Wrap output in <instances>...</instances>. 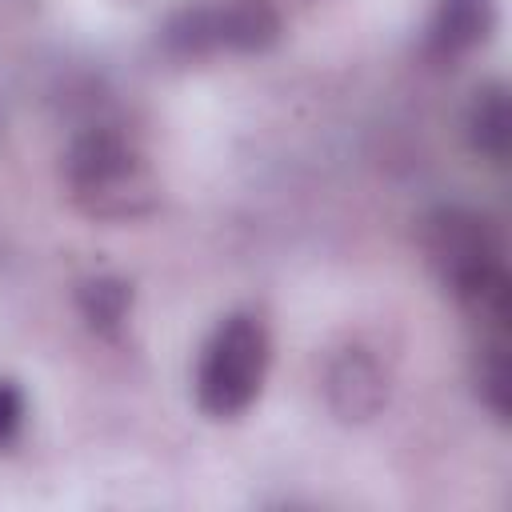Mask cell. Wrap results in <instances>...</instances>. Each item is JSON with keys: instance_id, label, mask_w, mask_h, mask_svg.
Listing matches in <instances>:
<instances>
[{"instance_id": "6da1fadb", "label": "cell", "mask_w": 512, "mask_h": 512, "mask_svg": "<svg viewBox=\"0 0 512 512\" xmlns=\"http://www.w3.org/2000/svg\"><path fill=\"white\" fill-rule=\"evenodd\" d=\"M420 248L444 292L480 328V336H508L512 276L504 264V236L492 216L464 204L432 208L420 224Z\"/></svg>"}, {"instance_id": "7a4b0ae2", "label": "cell", "mask_w": 512, "mask_h": 512, "mask_svg": "<svg viewBox=\"0 0 512 512\" xmlns=\"http://www.w3.org/2000/svg\"><path fill=\"white\" fill-rule=\"evenodd\" d=\"M60 180L72 208L100 224H132L152 216L160 204V180L148 156L128 132L108 124L72 136L64 148Z\"/></svg>"}, {"instance_id": "3957f363", "label": "cell", "mask_w": 512, "mask_h": 512, "mask_svg": "<svg viewBox=\"0 0 512 512\" xmlns=\"http://www.w3.org/2000/svg\"><path fill=\"white\" fill-rule=\"evenodd\" d=\"M272 364V336L256 312L224 316L200 348L192 392L208 420H240L264 392Z\"/></svg>"}, {"instance_id": "277c9868", "label": "cell", "mask_w": 512, "mask_h": 512, "mask_svg": "<svg viewBox=\"0 0 512 512\" xmlns=\"http://www.w3.org/2000/svg\"><path fill=\"white\" fill-rule=\"evenodd\" d=\"M324 400L340 424H368L388 404V372L376 352L348 344L324 368Z\"/></svg>"}, {"instance_id": "5b68a950", "label": "cell", "mask_w": 512, "mask_h": 512, "mask_svg": "<svg viewBox=\"0 0 512 512\" xmlns=\"http://www.w3.org/2000/svg\"><path fill=\"white\" fill-rule=\"evenodd\" d=\"M496 32V0H436L424 28V56L432 64H456L472 56Z\"/></svg>"}, {"instance_id": "8992f818", "label": "cell", "mask_w": 512, "mask_h": 512, "mask_svg": "<svg viewBox=\"0 0 512 512\" xmlns=\"http://www.w3.org/2000/svg\"><path fill=\"white\" fill-rule=\"evenodd\" d=\"M216 48L232 56H260L284 36V20L272 0H212Z\"/></svg>"}, {"instance_id": "52a82bcc", "label": "cell", "mask_w": 512, "mask_h": 512, "mask_svg": "<svg viewBox=\"0 0 512 512\" xmlns=\"http://www.w3.org/2000/svg\"><path fill=\"white\" fill-rule=\"evenodd\" d=\"M464 136H468V148L488 160V164H508V148H512V116H508V88L500 80L492 84H480L472 104H468V116H464Z\"/></svg>"}, {"instance_id": "ba28073f", "label": "cell", "mask_w": 512, "mask_h": 512, "mask_svg": "<svg viewBox=\"0 0 512 512\" xmlns=\"http://www.w3.org/2000/svg\"><path fill=\"white\" fill-rule=\"evenodd\" d=\"M76 308L92 332L120 336V328L132 312V284L124 276H112V272L88 276L76 284Z\"/></svg>"}, {"instance_id": "9c48e42d", "label": "cell", "mask_w": 512, "mask_h": 512, "mask_svg": "<svg viewBox=\"0 0 512 512\" xmlns=\"http://www.w3.org/2000/svg\"><path fill=\"white\" fill-rule=\"evenodd\" d=\"M472 384L480 404L492 412V420L508 424L512 416V360H508V336H480L472 356Z\"/></svg>"}, {"instance_id": "30bf717a", "label": "cell", "mask_w": 512, "mask_h": 512, "mask_svg": "<svg viewBox=\"0 0 512 512\" xmlns=\"http://www.w3.org/2000/svg\"><path fill=\"white\" fill-rule=\"evenodd\" d=\"M24 416H28V396L12 376H0V452L12 448L24 432Z\"/></svg>"}]
</instances>
